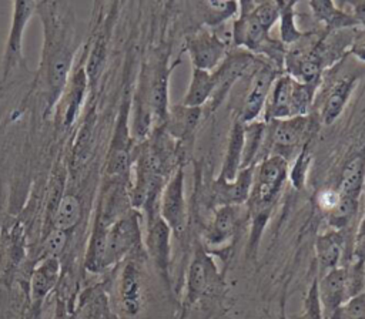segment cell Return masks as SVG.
<instances>
[{
    "label": "cell",
    "mask_w": 365,
    "mask_h": 319,
    "mask_svg": "<svg viewBox=\"0 0 365 319\" xmlns=\"http://www.w3.org/2000/svg\"><path fill=\"white\" fill-rule=\"evenodd\" d=\"M144 252L145 251H138L123 259L114 281L117 312L124 319L138 318L147 300L145 276L141 258V253Z\"/></svg>",
    "instance_id": "obj_3"
},
{
    "label": "cell",
    "mask_w": 365,
    "mask_h": 319,
    "mask_svg": "<svg viewBox=\"0 0 365 319\" xmlns=\"http://www.w3.org/2000/svg\"><path fill=\"white\" fill-rule=\"evenodd\" d=\"M242 154H244V124L238 118H235L228 132L227 150H225L221 171L217 179L234 181L238 172L241 171Z\"/></svg>",
    "instance_id": "obj_19"
},
{
    "label": "cell",
    "mask_w": 365,
    "mask_h": 319,
    "mask_svg": "<svg viewBox=\"0 0 365 319\" xmlns=\"http://www.w3.org/2000/svg\"><path fill=\"white\" fill-rule=\"evenodd\" d=\"M218 271L212 256L198 244L190 261L185 275V286L182 295V308H191L200 298L210 293L218 282Z\"/></svg>",
    "instance_id": "obj_10"
},
{
    "label": "cell",
    "mask_w": 365,
    "mask_h": 319,
    "mask_svg": "<svg viewBox=\"0 0 365 319\" xmlns=\"http://www.w3.org/2000/svg\"><path fill=\"white\" fill-rule=\"evenodd\" d=\"M359 75L355 73H346L335 77L334 83L328 87L322 107L319 111V118L324 125H331L342 114L348 100L351 98Z\"/></svg>",
    "instance_id": "obj_14"
},
{
    "label": "cell",
    "mask_w": 365,
    "mask_h": 319,
    "mask_svg": "<svg viewBox=\"0 0 365 319\" xmlns=\"http://www.w3.org/2000/svg\"><path fill=\"white\" fill-rule=\"evenodd\" d=\"M244 205H222L217 206L211 225L204 236V249L211 253L227 251L237 236L241 226Z\"/></svg>",
    "instance_id": "obj_12"
},
{
    "label": "cell",
    "mask_w": 365,
    "mask_h": 319,
    "mask_svg": "<svg viewBox=\"0 0 365 319\" xmlns=\"http://www.w3.org/2000/svg\"><path fill=\"white\" fill-rule=\"evenodd\" d=\"M81 218V205L77 197L74 195H64L54 212V226L63 231H70L80 222Z\"/></svg>",
    "instance_id": "obj_28"
},
{
    "label": "cell",
    "mask_w": 365,
    "mask_h": 319,
    "mask_svg": "<svg viewBox=\"0 0 365 319\" xmlns=\"http://www.w3.org/2000/svg\"><path fill=\"white\" fill-rule=\"evenodd\" d=\"M212 91H214L212 71H205V70L192 67L190 85L182 97L181 104L185 107L201 108L202 105L208 104L212 95Z\"/></svg>",
    "instance_id": "obj_25"
},
{
    "label": "cell",
    "mask_w": 365,
    "mask_h": 319,
    "mask_svg": "<svg viewBox=\"0 0 365 319\" xmlns=\"http://www.w3.org/2000/svg\"><path fill=\"white\" fill-rule=\"evenodd\" d=\"M297 1H282L279 11V41L287 47L297 44L308 31H302L297 24Z\"/></svg>",
    "instance_id": "obj_27"
},
{
    "label": "cell",
    "mask_w": 365,
    "mask_h": 319,
    "mask_svg": "<svg viewBox=\"0 0 365 319\" xmlns=\"http://www.w3.org/2000/svg\"><path fill=\"white\" fill-rule=\"evenodd\" d=\"M144 251L141 215L137 209L130 208L106 229L104 248V269L120 263L128 255Z\"/></svg>",
    "instance_id": "obj_5"
},
{
    "label": "cell",
    "mask_w": 365,
    "mask_h": 319,
    "mask_svg": "<svg viewBox=\"0 0 365 319\" xmlns=\"http://www.w3.org/2000/svg\"><path fill=\"white\" fill-rule=\"evenodd\" d=\"M311 151H309V142H307L302 150L299 151V154L294 158L292 161V167L289 168L288 172V178L291 179V184L295 189H302L305 187V181H307V174L309 169V164H311Z\"/></svg>",
    "instance_id": "obj_31"
},
{
    "label": "cell",
    "mask_w": 365,
    "mask_h": 319,
    "mask_svg": "<svg viewBox=\"0 0 365 319\" xmlns=\"http://www.w3.org/2000/svg\"><path fill=\"white\" fill-rule=\"evenodd\" d=\"M348 54L354 56L361 63H365V30L356 28Z\"/></svg>",
    "instance_id": "obj_36"
},
{
    "label": "cell",
    "mask_w": 365,
    "mask_h": 319,
    "mask_svg": "<svg viewBox=\"0 0 365 319\" xmlns=\"http://www.w3.org/2000/svg\"><path fill=\"white\" fill-rule=\"evenodd\" d=\"M348 263H352V265H356V266H365V209H364V214L359 219L356 234L354 235L351 256H349V259L345 265H348Z\"/></svg>",
    "instance_id": "obj_33"
},
{
    "label": "cell",
    "mask_w": 365,
    "mask_h": 319,
    "mask_svg": "<svg viewBox=\"0 0 365 319\" xmlns=\"http://www.w3.org/2000/svg\"><path fill=\"white\" fill-rule=\"evenodd\" d=\"M346 246L348 244L345 239V229L339 231L328 228L324 234L318 235L315 241V251L319 276L341 266V262H345Z\"/></svg>",
    "instance_id": "obj_16"
},
{
    "label": "cell",
    "mask_w": 365,
    "mask_h": 319,
    "mask_svg": "<svg viewBox=\"0 0 365 319\" xmlns=\"http://www.w3.org/2000/svg\"><path fill=\"white\" fill-rule=\"evenodd\" d=\"M60 261L58 258H43L33 269L30 278L31 298L36 302L43 300L57 285L60 278Z\"/></svg>",
    "instance_id": "obj_21"
},
{
    "label": "cell",
    "mask_w": 365,
    "mask_h": 319,
    "mask_svg": "<svg viewBox=\"0 0 365 319\" xmlns=\"http://www.w3.org/2000/svg\"><path fill=\"white\" fill-rule=\"evenodd\" d=\"M76 319H118L110 306V299L101 285L93 286L80 296Z\"/></svg>",
    "instance_id": "obj_20"
},
{
    "label": "cell",
    "mask_w": 365,
    "mask_h": 319,
    "mask_svg": "<svg viewBox=\"0 0 365 319\" xmlns=\"http://www.w3.org/2000/svg\"><path fill=\"white\" fill-rule=\"evenodd\" d=\"M86 88V73L84 70H78L71 80V85H70V93H68V103H67V108H66V114H64V122L70 124L74 121L76 115H77V110L78 105L83 100V93Z\"/></svg>",
    "instance_id": "obj_30"
},
{
    "label": "cell",
    "mask_w": 365,
    "mask_h": 319,
    "mask_svg": "<svg viewBox=\"0 0 365 319\" xmlns=\"http://www.w3.org/2000/svg\"><path fill=\"white\" fill-rule=\"evenodd\" d=\"M201 117V108L185 107L182 104L168 108L165 127L171 137L177 140H187L192 135Z\"/></svg>",
    "instance_id": "obj_22"
},
{
    "label": "cell",
    "mask_w": 365,
    "mask_h": 319,
    "mask_svg": "<svg viewBox=\"0 0 365 319\" xmlns=\"http://www.w3.org/2000/svg\"><path fill=\"white\" fill-rule=\"evenodd\" d=\"M143 236V246L154 263L163 282L171 288V229L161 218L160 211L147 214Z\"/></svg>",
    "instance_id": "obj_7"
},
{
    "label": "cell",
    "mask_w": 365,
    "mask_h": 319,
    "mask_svg": "<svg viewBox=\"0 0 365 319\" xmlns=\"http://www.w3.org/2000/svg\"><path fill=\"white\" fill-rule=\"evenodd\" d=\"M338 3L351 13V16L355 19L358 24V28L365 30V0H349Z\"/></svg>",
    "instance_id": "obj_35"
},
{
    "label": "cell",
    "mask_w": 365,
    "mask_h": 319,
    "mask_svg": "<svg viewBox=\"0 0 365 319\" xmlns=\"http://www.w3.org/2000/svg\"><path fill=\"white\" fill-rule=\"evenodd\" d=\"M161 218L170 226L175 238H182L188 226V208L184 192V167L178 164L167 179L158 201Z\"/></svg>",
    "instance_id": "obj_8"
},
{
    "label": "cell",
    "mask_w": 365,
    "mask_h": 319,
    "mask_svg": "<svg viewBox=\"0 0 365 319\" xmlns=\"http://www.w3.org/2000/svg\"><path fill=\"white\" fill-rule=\"evenodd\" d=\"M267 122L257 120L248 124H244V154L241 169L252 167L259 161L261 151L264 147Z\"/></svg>",
    "instance_id": "obj_26"
},
{
    "label": "cell",
    "mask_w": 365,
    "mask_h": 319,
    "mask_svg": "<svg viewBox=\"0 0 365 319\" xmlns=\"http://www.w3.org/2000/svg\"><path fill=\"white\" fill-rule=\"evenodd\" d=\"M365 185V151L354 155L344 165L338 191L342 197L359 199L362 187Z\"/></svg>",
    "instance_id": "obj_23"
},
{
    "label": "cell",
    "mask_w": 365,
    "mask_h": 319,
    "mask_svg": "<svg viewBox=\"0 0 365 319\" xmlns=\"http://www.w3.org/2000/svg\"><path fill=\"white\" fill-rule=\"evenodd\" d=\"M67 245V232L58 228H53L44 241L43 258H58Z\"/></svg>",
    "instance_id": "obj_32"
},
{
    "label": "cell",
    "mask_w": 365,
    "mask_h": 319,
    "mask_svg": "<svg viewBox=\"0 0 365 319\" xmlns=\"http://www.w3.org/2000/svg\"><path fill=\"white\" fill-rule=\"evenodd\" d=\"M315 201H317V205L319 206V209H322L325 214H329L338 206V204L341 201V194L338 189L325 188L317 194Z\"/></svg>",
    "instance_id": "obj_34"
},
{
    "label": "cell",
    "mask_w": 365,
    "mask_h": 319,
    "mask_svg": "<svg viewBox=\"0 0 365 319\" xmlns=\"http://www.w3.org/2000/svg\"><path fill=\"white\" fill-rule=\"evenodd\" d=\"M262 58L245 50L228 51L221 64L212 71L214 91L208 101L210 110L214 111L230 94L234 84L245 75H251L261 64Z\"/></svg>",
    "instance_id": "obj_6"
},
{
    "label": "cell",
    "mask_w": 365,
    "mask_h": 319,
    "mask_svg": "<svg viewBox=\"0 0 365 319\" xmlns=\"http://www.w3.org/2000/svg\"><path fill=\"white\" fill-rule=\"evenodd\" d=\"M318 88L317 85L299 83L287 73H281L272 84L262 113V121L268 122L308 115Z\"/></svg>",
    "instance_id": "obj_2"
},
{
    "label": "cell",
    "mask_w": 365,
    "mask_h": 319,
    "mask_svg": "<svg viewBox=\"0 0 365 319\" xmlns=\"http://www.w3.org/2000/svg\"><path fill=\"white\" fill-rule=\"evenodd\" d=\"M195 7L204 27L210 30H217L235 19L240 11L238 1H200L195 3Z\"/></svg>",
    "instance_id": "obj_24"
},
{
    "label": "cell",
    "mask_w": 365,
    "mask_h": 319,
    "mask_svg": "<svg viewBox=\"0 0 365 319\" xmlns=\"http://www.w3.org/2000/svg\"><path fill=\"white\" fill-rule=\"evenodd\" d=\"M281 73L282 71L275 68L267 60H262L261 64L255 68V71L250 75L251 83L244 97L240 115L237 117L242 124L257 121L258 117L264 113L272 84Z\"/></svg>",
    "instance_id": "obj_11"
},
{
    "label": "cell",
    "mask_w": 365,
    "mask_h": 319,
    "mask_svg": "<svg viewBox=\"0 0 365 319\" xmlns=\"http://www.w3.org/2000/svg\"><path fill=\"white\" fill-rule=\"evenodd\" d=\"M231 38L221 37L217 30L198 28L185 40V51L194 68L214 71L230 51Z\"/></svg>",
    "instance_id": "obj_9"
},
{
    "label": "cell",
    "mask_w": 365,
    "mask_h": 319,
    "mask_svg": "<svg viewBox=\"0 0 365 319\" xmlns=\"http://www.w3.org/2000/svg\"><path fill=\"white\" fill-rule=\"evenodd\" d=\"M288 172L289 164L278 155H269L254 165L252 188L245 204L248 205V215L252 219L250 245H255L258 241L271 209L288 179Z\"/></svg>",
    "instance_id": "obj_1"
},
{
    "label": "cell",
    "mask_w": 365,
    "mask_h": 319,
    "mask_svg": "<svg viewBox=\"0 0 365 319\" xmlns=\"http://www.w3.org/2000/svg\"><path fill=\"white\" fill-rule=\"evenodd\" d=\"M254 179V165L242 168L234 181L217 179L212 185V201L217 206L247 204Z\"/></svg>",
    "instance_id": "obj_17"
},
{
    "label": "cell",
    "mask_w": 365,
    "mask_h": 319,
    "mask_svg": "<svg viewBox=\"0 0 365 319\" xmlns=\"http://www.w3.org/2000/svg\"><path fill=\"white\" fill-rule=\"evenodd\" d=\"M308 7L318 24L322 26V30L327 33L358 28L355 19L351 13L344 9L338 1L331 0H311Z\"/></svg>",
    "instance_id": "obj_18"
},
{
    "label": "cell",
    "mask_w": 365,
    "mask_h": 319,
    "mask_svg": "<svg viewBox=\"0 0 365 319\" xmlns=\"http://www.w3.org/2000/svg\"><path fill=\"white\" fill-rule=\"evenodd\" d=\"M38 3L36 1H14L13 3V16H11V24L9 30V36L4 46L3 53V80L7 78L10 71L14 68L17 63H21L23 54V36L24 30L27 27V23L30 17L33 16L34 10L37 9Z\"/></svg>",
    "instance_id": "obj_13"
},
{
    "label": "cell",
    "mask_w": 365,
    "mask_h": 319,
    "mask_svg": "<svg viewBox=\"0 0 365 319\" xmlns=\"http://www.w3.org/2000/svg\"><path fill=\"white\" fill-rule=\"evenodd\" d=\"M318 295L324 319H329L348 299L346 272L344 266H338L318 279Z\"/></svg>",
    "instance_id": "obj_15"
},
{
    "label": "cell",
    "mask_w": 365,
    "mask_h": 319,
    "mask_svg": "<svg viewBox=\"0 0 365 319\" xmlns=\"http://www.w3.org/2000/svg\"><path fill=\"white\" fill-rule=\"evenodd\" d=\"M309 140V115L268 121L259 161L269 155H278L289 164Z\"/></svg>",
    "instance_id": "obj_4"
},
{
    "label": "cell",
    "mask_w": 365,
    "mask_h": 319,
    "mask_svg": "<svg viewBox=\"0 0 365 319\" xmlns=\"http://www.w3.org/2000/svg\"><path fill=\"white\" fill-rule=\"evenodd\" d=\"M71 54L66 48H58L53 53L51 61L48 64V83L53 93H58L67 83V75L70 71Z\"/></svg>",
    "instance_id": "obj_29"
}]
</instances>
